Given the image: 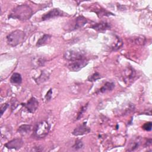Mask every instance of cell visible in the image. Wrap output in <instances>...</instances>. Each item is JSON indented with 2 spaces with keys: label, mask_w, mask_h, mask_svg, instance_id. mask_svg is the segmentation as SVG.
I'll list each match as a JSON object with an SVG mask.
<instances>
[{
  "label": "cell",
  "mask_w": 152,
  "mask_h": 152,
  "mask_svg": "<svg viewBox=\"0 0 152 152\" xmlns=\"http://www.w3.org/2000/svg\"><path fill=\"white\" fill-rule=\"evenodd\" d=\"M90 27L97 31H103L110 28V25L106 22H100L93 24Z\"/></svg>",
  "instance_id": "cell-11"
},
{
  "label": "cell",
  "mask_w": 152,
  "mask_h": 152,
  "mask_svg": "<svg viewBox=\"0 0 152 152\" xmlns=\"http://www.w3.org/2000/svg\"><path fill=\"white\" fill-rule=\"evenodd\" d=\"M22 81V78L19 73H14L10 78V82L14 84H20Z\"/></svg>",
  "instance_id": "cell-15"
},
{
  "label": "cell",
  "mask_w": 152,
  "mask_h": 152,
  "mask_svg": "<svg viewBox=\"0 0 152 152\" xmlns=\"http://www.w3.org/2000/svg\"><path fill=\"white\" fill-rule=\"evenodd\" d=\"M145 40V39L144 37H136L135 38V43H137L138 45H142L144 43Z\"/></svg>",
  "instance_id": "cell-23"
},
{
  "label": "cell",
  "mask_w": 152,
  "mask_h": 152,
  "mask_svg": "<svg viewBox=\"0 0 152 152\" xmlns=\"http://www.w3.org/2000/svg\"><path fill=\"white\" fill-rule=\"evenodd\" d=\"M115 87V84L114 83L112 82H107L106 83L104 84V85L102 87L97 91V93H103L106 91H111Z\"/></svg>",
  "instance_id": "cell-12"
},
{
  "label": "cell",
  "mask_w": 152,
  "mask_h": 152,
  "mask_svg": "<svg viewBox=\"0 0 152 152\" xmlns=\"http://www.w3.org/2000/svg\"><path fill=\"white\" fill-rule=\"evenodd\" d=\"M135 76V72L131 68H127L125 71V79L127 81L132 80Z\"/></svg>",
  "instance_id": "cell-13"
},
{
  "label": "cell",
  "mask_w": 152,
  "mask_h": 152,
  "mask_svg": "<svg viewBox=\"0 0 152 152\" xmlns=\"http://www.w3.org/2000/svg\"><path fill=\"white\" fill-rule=\"evenodd\" d=\"M83 144L82 141H80V140H77V141L75 142V144L74 145L73 148H75V150H78V149L81 148L83 147Z\"/></svg>",
  "instance_id": "cell-24"
},
{
  "label": "cell",
  "mask_w": 152,
  "mask_h": 152,
  "mask_svg": "<svg viewBox=\"0 0 152 152\" xmlns=\"http://www.w3.org/2000/svg\"><path fill=\"white\" fill-rule=\"evenodd\" d=\"M87 106H88V103H87V104H86V105H85V106H83V107L80 109V111H79V112H78V113L77 119H79L80 118H81V117H82V116H83V113H84V112H85V111L86 110V109H87Z\"/></svg>",
  "instance_id": "cell-21"
},
{
  "label": "cell",
  "mask_w": 152,
  "mask_h": 152,
  "mask_svg": "<svg viewBox=\"0 0 152 152\" xmlns=\"http://www.w3.org/2000/svg\"><path fill=\"white\" fill-rule=\"evenodd\" d=\"M100 78V75L98 72H95L91 75L89 76L88 78V80L89 81H95L99 79Z\"/></svg>",
  "instance_id": "cell-19"
},
{
  "label": "cell",
  "mask_w": 152,
  "mask_h": 152,
  "mask_svg": "<svg viewBox=\"0 0 152 152\" xmlns=\"http://www.w3.org/2000/svg\"><path fill=\"white\" fill-rule=\"evenodd\" d=\"M87 23V20L83 16H78L74 21L72 30L78 29L83 27Z\"/></svg>",
  "instance_id": "cell-10"
},
{
  "label": "cell",
  "mask_w": 152,
  "mask_h": 152,
  "mask_svg": "<svg viewBox=\"0 0 152 152\" xmlns=\"http://www.w3.org/2000/svg\"><path fill=\"white\" fill-rule=\"evenodd\" d=\"M96 12L97 13V14L101 17V16H109L110 15H113L112 13L107 11L105 10H98V11H96Z\"/></svg>",
  "instance_id": "cell-18"
},
{
  "label": "cell",
  "mask_w": 152,
  "mask_h": 152,
  "mask_svg": "<svg viewBox=\"0 0 152 152\" xmlns=\"http://www.w3.org/2000/svg\"><path fill=\"white\" fill-rule=\"evenodd\" d=\"M66 15V14H65L63 11L60 10L58 8H53L48 12L47 13L45 14L42 17V20L43 21L47 20L50 18H53L57 17H61V16H65Z\"/></svg>",
  "instance_id": "cell-6"
},
{
  "label": "cell",
  "mask_w": 152,
  "mask_h": 152,
  "mask_svg": "<svg viewBox=\"0 0 152 152\" xmlns=\"http://www.w3.org/2000/svg\"><path fill=\"white\" fill-rule=\"evenodd\" d=\"M30 113H34L38 107L39 102L34 97H31L26 103L22 104Z\"/></svg>",
  "instance_id": "cell-7"
},
{
  "label": "cell",
  "mask_w": 152,
  "mask_h": 152,
  "mask_svg": "<svg viewBox=\"0 0 152 152\" xmlns=\"http://www.w3.org/2000/svg\"><path fill=\"white\" fill-rule=\"evenodd\" d=\"M64 58L68 61H73L77 60L85 59L84 53L81 51L77 50H68L64 53Z\"/></svg>",
  "instance_id": "cell-4"
},
{
  "label": "cell",
  "mask_w": 152,
  "mask_h": 152,
  "mask_svg": "<svg viewBox=\"0 0 152 152\" xmlns=\"http://www.w3.org/2000/svg\"><path fill=\"white\" fill-rule=\"evenodd\" d=\"M47 79H48V75L47 74H45V72H42V74H40V77L38 78L37 80H36V81H38L37 83H39V82H43L45 81Z\"/></svg>",
  "instance_id": "cell-20"
},
{
  "label": "cell",
  "mask_w": 152,
  "mask_h": 152,
  "mask_svg": "<svg viewBox=\"0 0 152 152\" xmlns=\"http://www.w3.org/2000/svg\"><path fill=\"white\" fill-rule=\"evenodd\" d=\"M151 126H152V123L151 122H148L145 123L143 125L142 128L147 131H150L151 130Z\"/></svg>",
  "instance_id": "cell-22"
},
{
  "label": "cell",
  "mask_w": 152,
  "mask_h": 152,
  "mask_svg": "<svg viewBox=\"0 0 152 152\" xmlns=\"http://www.w3.org/2000/svg\"><path fill=\"white\" fill-rule=\"evenodd\" d=\"M31 129V128L30 125H22L18 128L17 131L21 135H25V134H27L28 132H29Z\"/></svg>",
  "instance_id": "cell-17"
},
{
  "label": "cell",
  "mask_w": 152,
  "mask_h": 152,
  "mask_svg": "<svg viewBox=\"0 0 152 152\" xmlns=\"http://www.w3.org/2000/svg\"><path fill=\"white\" fill-rule=\"evenodd\" d=\"M8 104L7 103H4L3 104L1 107V115L2 116L4 113V112H5V110L7 109V108L8 107Z\"/></svg>",
  "instance_id": "cell-26"
},
{
  "label": "cell",
  "mask_w": 152,
  "mask_h": 152,
  "mask_svg": "<svg viewBox=\"0 0 152 152\" xmlns=\"http://www.w3.org/2000/svg\"><path fill=\"white\" fill-rule=\"evenodd\" d=\"M50 37H51V36L49 35V34H44L37 40V43H36V46H42V45H44L46 44L50 40Z\"/></svg>",
  "instance_id": "cell-14"
},
{
  "label": "cell",
  "mask_w": 152,
  "mask_h": 152,
  "mask_svg": "<svg viewBox=\"0 0 152 152\" xmlns=\"http://www.w3.org/2000/svg\"><path fill=\"white\" fill-rule=\"evenodd\" d=\"M50 125L46 121H41L36 124L34 128L33 135L37 138H43L49 133Z\"/></svg>",
  "instance_id": "cell-3"
},
{
  "label": "cell",
  "mask_w": 152,
  "mask_h": 152,
  "mask_svg": "<svg viewBox=\"0 0 152 152\" xmlns=\"http://www.w3.org/2000/svg\"><path fill=\"white\" fill-rule=\"evenodd\" d=\"M140 145V139L137 138L134 140L132 142H131L128 146V151H134L136 150Z\"/></svg>",
  "instance_id": "cell-16"
},
{
  "label": "cell",
  "mask_w": 152,
  "mask_h": 152,
  "mask_svg": "<svg viewBox=\"0 0 152 152\" xmlns=\"http://www.w3.org/2000/svg\"><path fill=\"white\" fill-rule=\"evenodd\" d=\"M87 64L88 61L86 59L82 60L69 61V64H68V68L70 71L76 72L80 71L83 68L86 66Z\"/></svg>",
  "instance_id": "cell-5"
},
{
  "label": "cell",
  "mask_w": 152,
  "mask_h": 152,
  "mask_svg": "<svg viewBox=\"0 0 152 152\" xmlns=\"http://www.w3.org/2000/svg\"><path fill=\"white\" fill-rule=\"evenodd\" d=\"M23 144V141L22 140V139L17 138L8 142L4 145L5 147L10 149L18 150L22 147Z\"/></svg>",
  "instance_id": "cell-8"
},
{
  "label": "cell",
  "mask_w": 152,
  "mask_h": 152,
  "mask_svg": "<svg viewBox=\"0 0 152 152\" xmlns=\"http://www.w3.org/2000/svg\"><path fill=\"white\" fill-rule=\"evenodd\" d=\"M25 37L24 33L21 30H15L10 33L7 36L8 44L12 47L20 44L24 40Z\"/></svg>",
  "instance_id": "cell-2"
},
{
  "label": "cell",
  "mask_w": 152,
  "mask_h": 152,
  "mask_svg": "<svg viewBox=\"0 0 152 152\" xmlns=\"http://www.w3.org/2000/svg\"><path fill=\"white\" fill-rule=\"evenodd\" d=\"M32 14L33 11L31 8L28 5L22 4L15 7L9 14L8 18L26 21L30 18Z\"/></svg>",
  "instance_id": "cell-1"
},
{
  "label": "cell",
  "mask_w": 152,
  "mask_h": 152,
  "mask_svg": "<svg viewBox=\"0 0 152 152\" xmlns=\"http://www.w3.org/2000/svg\"><path fill=\"white\" fill-rule=\"evenodd\" d=\"M52 88H50V89L49 90V91H48V93H46L45 97V100H46L47 102L49 101V100L51 99V98H52Z\"/></svg>",
  "instance_id": "cell-25"
},
{
  "label": "cell",
  "mask_w": 152,
  "mask_h": 152,
  "mask_svg": "<svg viewBox=\"0 0 152 152\" xmlns=\"http://www.w3.org/2000/svg\"><path fill=\"white\" fill-rule=\"evenodd\" d=\"M90 129L89 128L87 127L86 123H83L82 125H80L75 129L72 132V134L75 136H78V135H82L88 133L90 132Z\"/></svg>",
  "instance_id": "cell-9"
}]
</instances>
